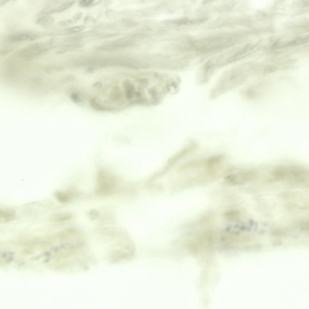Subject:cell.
I'll return each instance as SVG.
<instances>
[{"mask_svg":"<svg viewBox=\"0 0 309 309\" xmlns=\"http://www.w3.org/2000/svg\"><path fill=\"white\" fill-rule=\"evenodd\" d=\"M246 71L239 67L227 70L219 77L210 90L209 97L214 100L244 83L248 77Z\"/></svg>","mask_w":309,"mask_h":309,"instance_id":"obj_1","label":"cell"},{"mask_svg":"<svg viewBox=\"0 0 309 309\" xmlns=\"http://www.w3.org/2000/svg\"><path fill=\"white\" fill-rule=\"evenodd\" d=\"M277 180H287L303 182L309 177V171L303 167L292 165H283L276 167L272 173Z\"/></svg>","mask_w":309,"mask_h":309,"instance_id":"obj_2","label":"cell"},{"mask_svg":"<svg viewBox=\"0 0 309 309\" xmlns=\"http://www.w3.org/2000/svg\"><path fill=\"white\" fill-rule=\"evenodd\" d=\"M116 181L114 176L104 169H101L98 173L96 193L101 195L111 194L116 186Z\"/></svg>","mask_w":309,"mask_h":309,"instance_id":"obj_3","label":"cell"},{"mask_svg":"<svg viewBox=\"0 0 309 309\" xmlns=\"http://www.w3.org/2000/svg\"><path fill=\"white\" fill-rule=\"evenodd\" d=\"M257 175L256 172L252 169H246L238 172L228 174L225 178V181L230 184H241L255 179Z\"/></svg>","mask_w":309,"mask_h":309,"instance_id":"obj_4","label":"cell"},{"mask_svg":"<svg viewBox=\"0 0 309 309\" xmlns=\"http://www.w3.org/2000/svg\"><path fill=\"white\" fill-rule=\"evenodd\" d=\"M44 43H36L21 49L19 52V56L26 59H33L48 51L54 47H46Z\"/></svg>","mask_w":309,"mask_h":309,"instance_id":"obj_5","label":"cell"},{"mask_svg":"<svg viewBox=\"0 0 309 309\" xmlns=\"http://www.w3.org/2000/svg\"><path fill=\"white\" fill-rule=\"evenodd\" d=\"M40 37L37 34L27 32H21L9 35L8 37V40L13 42H19L35 40Z\"/></svg>","mask_w":309,"mask_h":309,"instance_id":"obj_6","label":"cell"},{"mask_svg":"<svg viewBox=\"0 0 309 309\" xmlns=\"http://www.w3.org/2000/svg\"><path fill=\"white\" fill-rule=\"evenodd\" d=\"M207 20V18H202L195 20L183 18L176 20H167L165 22L167 24L183 26L202 24L206 21Z\"/></svg>","mask_w":309,"mask_h":309,"instance_id":"obj_7","label":"cell"},{"mask_svg":"<svg viewBox=\"0 0 309 309\" xmlns=\"http://www.w3.org/2000/svg\"><path fill=\"white\" fill-rule=\"evenodd\" d=\"M16 215L15 210L12 208H3L0 209V221L7 222L13 220Z\"/></svg>","mask_w":309,"mask_h":309,"instance_id":"obj_8","label":"cell"},{"mask_svg":"<svg viewBox=\"0 0 309 309\" xmlns=\"http://www.w3.org/2000/svg\"><path fill=\"white\" fill-rule=\"evenodd\" d=\"M223 155H215L209 157L206 161V164L209 169H212L222 161L224 158Z\"/></svg>","mask_w":309,"mask_h":309,"instance_id":"obj_9","label":"cell"},{"mask_svg":"<svg viewBox=\"0 0 309 309\" xmlns=\"http://www.w3.org/2000/svg\"><path fill=\"white\" fill-rule=\"evenodd\" d=\"M72 217L71 214L68 212H59L50 215V219L53 221L58 222L68 220Z\"/></svg>","mask_w":309,"mask_h":309,"instance_id":"obj_10","label":"cell"},{"mask_svg":"<svg viewBox=\"0 0 309 309\" xmlns=\"http://www.w3.org/2000/svg\"><path fill=\"white\" fill-rule=\"evenodd\" d=\"M54 18L49 15H43L39 16L36 20V23L44 27H49L53 23Z\"/></svg>","mask_w":309,"mask_h":309,"instance_id":"obj_11","label":"cell"},{"mask_svg":"<svg viewBox=\"0 0 309 309\" xmlns=\"http://www.w3.org/2000/svg\"><path fill=\"white\" fill-rule=\"evenodd\" d=\"M56 199L59 202L66 203L70 200L71 199L70 195L68 193L60 191H56L54 194Z\"/></svg>","mask_w":309,"mask_h":309,"instance_id":"obj_12","label":"cell"},{"mask_svg":"<svg viewBox=\"0 0 309 309\" xmlns=\"http://www.w3.org/2000/svg\"><path fill=\"white\" fill-rule=\"evenodd\" d=\"M82 16V14L81 12H78L70 19L59 22L58 24L62 26H67L72 24L80 20Z\"/></svg>","mask_w":309,"mask_h":309,"instance_id":"obj_13","label":"cell"},{"mask_svg":"<svg viewBox=\"0 0 309 309\" xmlns=\"http://www.w3.org/2000/svg\"><path fill=\"white\" fill-rule=\"evenodd\" d=\"M75 1H67L62 3L60 6L52 8V14L62 12L72 7Z\"/></svg>","mask_w":309,"mask_h":309,"instance_id":"obj_14","label":"cell"},{"mask_svg":"<svg viewBox=\"0 0 309 309\" xmlns=\"http://www.w3.org/2000/svg\"><path fill=\"white\" fill-rule=\"evenodd\" d=\"M243 97L249 99H252L256 96L255 93L250 89H245L242 90L241 92Z\"/></svg>","mask_w":309,"mask_h":309,"instance_id":"obj_15","label":"cell"},{"mask_svg":"<svg viewBox=\"0 0 309 309\" xmlns=\"http://www.w3.org/2000/svg\"><path fill=\"white\" fill-rule=\"evenodd\" d=\"M85 28L83 26H77L66 29L64 31L68 33H73L82 31L85 30Z\"/></svg>","mask_w":309,"mask_h":309,"instance_id":"obj_16","label":"cell"},{"mask_svg":"<svg viewBox=\"0 0 309 309\" xmlns=\"http://www.w3.org/2000/svg\"><path fill=\"white\" fill-rule=\"evenodd\" d=\"M99 215L98 212L94 209H91L88 212L89 218L91 220H94L98 217Z\"/></svg>","mask_w":309,"mask_h":309,"instance_id":"obj_17","label":"cell"},{"mask_svg":"<svg viewBox=\"0 0 309 309\" xmlns=\"http://www.w3.org/2000/svg\"><path fill=\"white\" fill-rule=\"evenodd\" d=\"M93 0H82L79 2V4L82 7H87L91 6L94 2Z\"/></svg>","mask_w":309,"mask_h":309,"instance_id":"obj_18","label":"cell"},{"mask_svg":"<svg viewBox=\"0 0 309 309\" xmlns=\"http://www.w3.org/2000/svg\"><path fill=\"white\" fill-rule=\"evenodd\" d=\"M71 98L75 103H78L80 101L78 96L75 93H73L71 94Z\"/></svg>","mask_w":309,"mask_h":309,"instance_id":"obj_19","label":"cell"},{"mask_svg":"<svg viewBox=\"0 0 309 309\" xmlns=\"http://www.w3.org/2000/svg\"><path fill=\"white\" fill-rule=\"evenodd\" d=\"M8 1H9L7 0L1 1L0 2V6L2 7L5 5Z\"/></svg>","mask_w":309,"mask_h":309,"instance_id":"obj_20","label":"cell"},{"mask_svg":"<svg viewBox=\"0 0 309 309\" xmlns=\"http://www.w3.org/2000/svg\"><path fill=\"white\" fill-rule=\"evenodd\" d=\"M9 51V50L8 49H4L1 51V53L2 55H5L8 53Z\"/></svg>","mask_w":309,"mask_h":309,"instance_id":"obj_21","label":"cell"}]
</instances>
